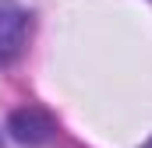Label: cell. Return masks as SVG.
<instances>
[{
  "label": "cell",
  "instance_id": "6da1fadb",
  "mask_svg": "<svg viewBox=\"0 0 152 148\" xmlns=\"http://www.w3.org/2000/svg\"><path fill=\"white\" fill-rule=\"evenodd\" d=\"M25 28H28V11L14 0H0V64H7L21 49Z\"/></svg>",
  "mask_w": 152,
  "mask_h": 148
},
{
  "label": "cell",
  "instance_id": "7a4b0ae2",
  "mask_svg": "<svg viewBox=\"0 0 152 148\" xmlns=\"http://www.w3.org/2000/svg\"><path fill=\"white\" fill-rule=\"evenodd\" d=\"M11 134L21 145H46L53 138V123H50V116H42L39 110H18L11 116Z\"/></svg>",
  "mask_w": 152,
  "mask_h": 148
},
{
  "label": "cell",
  "instance_id": "3957f363",
  "mask_svg": "<svg viewBox=\"0 0 152 148\" xmlns=\"http://www.w3.org/2000/svg\"><path fill=\"white\" fill-rule=\"evenodd\" d=\"M142 148H152V138H149V141H145V145H142Z\"/></svg>",
  "mask_w": 152,
  "mask_h": 148
}]
</instances>
